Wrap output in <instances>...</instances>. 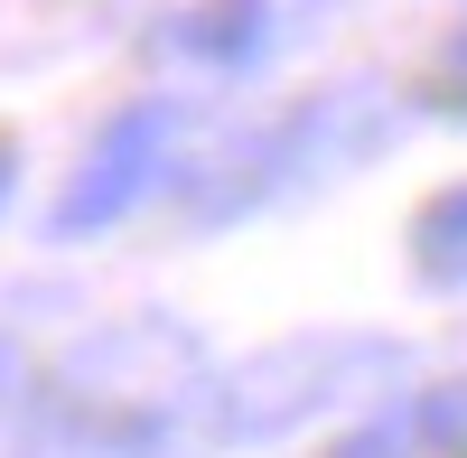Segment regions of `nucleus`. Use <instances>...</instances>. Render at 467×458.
Returning <instances> with one entry per match:
<instances>
[{
  "label": "nucleus",
  "instance_id": "20e7f679",
  "mask_svg": "<svg viewBox=\"0 0 467 458\" xmlns=\"http://www.w3.org/2000/svg\"><path fill=\"white\" fill-rule=\"evenodd\" d=\"M420 431H431L440 449H467V384H458V393H431V402H420Z\"/></svg>",
  "mask_w": 467,
  "mask_h": 458
},
{
  "label": "nucleus",
  "instance_id": "f257e3e1",
  "mask_svg": "<svg viewBox=\"0 0 467 458\" xmlns=\"http://www.w3.org/2000/svg\"><path fill=\"white\" fill-rule=\"evenodd\" d=\"M169 169V103H131V112H112L103 141L85 150V169H75V187L57 197V234H94V224H112L122 206L150 197V178Z\"/></svg>",
  "mask_w": 467,
  "mask_h": 458
},
{
  "label": "nucleus",
  "instance_id": "7ed1b4c3",
  "mask_svg": "<svg viewBox=\"0 0 467 458\" xmlns=\"http://www.w3.org/2000/svg\"><path fill=\"white\" fill-rule=\"evenodd\" d=\"M411 253H420V272H431V281H467V187H440V197L420 206Z\"/></svg>",
  "mask_w": 467,
  "mask_h": 458
},
{
  "label": "nucleus",
  "instance_id": "423d86ee",
  "mask_svg": "<svg viewBox=\"0 0 467 458\" xmlns=\"http://www.w3.org/2000/svg\"><path fill=\"white\" fill-rule=\"evenodd\" d=\"M393 449H402V422H374L365 440H346L337 458H393Z\"/></svg>",
  "mask_w": 467,
  "mask_h": 458
},
{
  "label": "nucleus",
  "instance_id": "39448f33",
  "mask_svg": "<svg viewBox=\"0 0 467 458\" xmlns=\"http://www.w3.org/2000/svg\"><path fill=\"white\" fill-rule=\"evenodd\" d=\"M440 103L467 112V37H449V57H440Z\"/></svg>",
  "mask_w": 467,
  "mask_h": 458
},
{
  "label": "nucleus",
  "instance_id": "0eeeda50",
  "mask_svg": "<svg viewBox=\"0 0 467 458\" xmlns=\"http://www.w3.org/2000/svg\"><path fill=\"white\" fill-rule=\"evenodd\" d=\"M0 197H10V150H0Z\"/></svg>",
  "mask_w": 467,
  "mask_h": 458
},
{
  "label": "nucleus",
  "instance_id": "f03ea898",
  "mask_svg": "<svg viewBox=\"0 0 467 458\" xmlns=\"http://www.w3.org/2000/svg\"><path fill=\"white\" fill-rule=\"evenodd\" d=\"M262 19H271V0H197V10L178 19V47H187V57L234 66V57H253V47H262Z\"/></svg>",
  "mask_w": 467,
  "mask_h": 458
}]
</instances>
